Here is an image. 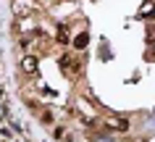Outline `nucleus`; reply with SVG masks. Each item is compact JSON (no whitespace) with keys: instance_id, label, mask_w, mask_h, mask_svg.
Instances as JSON below:
<instances>
[{"instance_id":"f03ea898","label":"nucleus","mask_w":155,"mask_h":142,"mask_svg":"<svg viewBox=\"0 0 155 142\" xmlns=\"http://www.w3.org/2000/svg\"><path fill=\"white\" fill-rule=\"evenodd\" d=\"M153 13H155V3H153V0H147V3H145V5H142V11H139V16H153Z\"/></svg>"},{"instance_id":"f257e3e1","label":"nucleus","mask_w":155,"mask_h":142,"mask_svg":"<svg viewBox=\"0 0 155 142\" xmlns=\"http://www.w3.org/2000/svg\"><path fill=\"white\" fill-rule=\"evenodd\" d=\"M21 68H24L26 74H34V71H37V58H34V55H26V58L21 61Z\"/></svg>"},{"instance_id":"423d86ee","label":"nucleus","mask_w":155,"mask_h":142,"mask_svg":"<svg viewBox=\"0 0 155 142\" xmlns=\"http://www.w3.org/2000/svg\"><path fill=\"white\" fill-rule=\"evenodd\" d=\"M147 42L155 45V26H153V29H147Z\"/></svg>"},{"instance_id":"7ed1b4c3","label":"nucleus","mask_w":155,"mask_h":142,"mask_svg":"<svg viewBox=\"0 0 155 142\" xmlns=\"http://www.w3.org/2000/svg\"><path fill=\"white\" fill-rule=\"evenodd\" d=\"M110 126H113V129H118V132H126V129H129V121H126V118H113V121H110Z\"/></svg>"},{"instance_id":"39448f33","label":"nucleus","mask_w":155,"mask_h":142,"mask_svg":"<svg viewBox=\"0 0 155 142\" xmlns=\"http://www.w3.org/2000/svg\"><path fill=\"white\" fill-rule=\"evenodd\" d=\"M58 42H68V32H66V26H58Z\"/></svg>"},{"instance_id":"20e7f679","label":"nucleus","mask_w":155,"mask_h":142,"mask_svg":"<svg viewBox=\"0 0 155 142\" xmlns=\"http://www.w3.org/2000/svg\"><path fill=\"white\" fill-rule=\"evenodd\" d=\"M87 42H90V34L82 32L79 37H76V40H74V45H76V48H87Z\"/></svg>"}]
</instances>
